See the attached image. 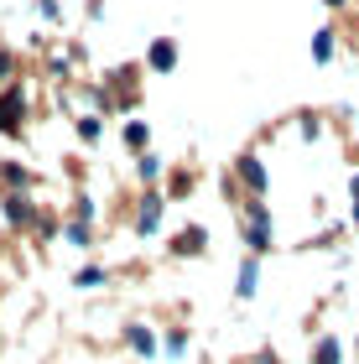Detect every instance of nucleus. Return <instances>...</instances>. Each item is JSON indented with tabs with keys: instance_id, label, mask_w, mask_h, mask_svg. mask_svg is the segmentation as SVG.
Wrapping results in <instances>:
<instances>
[{
	"instance_id": "f257e3e1",
	"label": "nucleus",
	"mask_w": 359,
	"mask_h": 364,
	"mask_svg": "<svg viewBox=\"0 0 359 364\" xmlns=\"http://www.w3.org/2000/svg\"><path fill=\"white\" fill-rule=\"evenodd\" d=\"M245 240H250V250H255V255H266V250H271V213H266V203H250Z\"/></svg>"
},
{
	"instance_id": "f03ea898",
	"label": "nucleus",
	"mask_w": 359,
	"mask_h": 364,
	"mask_svg": "<svg viewBox=\"0 0 359 364\" xmlns=\"http://www.w3.org/2000/svg\"><path fill=\"white\" fill-rule=\"evenodd\" d=\"M21 120H26V99H21V89H6L0 94V130L21 136Z\"/></svg>"
},
{
	"instance_id": "7ed1b4c3",
	"label": "nucleus",
	"mask_w": 359,
	"mask_h": 364,
	"mask_svg": "<svg viewBox=\"0 0 359 364\" xmlns=\"http://www.w3.org/2000/svg\"><path fill=\"white\" fill-rule=\"evenodd\" d=\"M203 240H208V229H203V224H188V229H177V240H172V255H203Z\"/></svg>"
},
{
	"instance_id": "20e7f679",
	"label": "nucleus",
	"mask_w": 359,
	"mask_h": 364,
	"mask_svg": "<svg viewBox=\"0 0 359 364\" xmlns=\"http://www.w3.org/2000/svg\"><path fill=\"white\" fill-rule=\"evenodd\" d=\"M161 208H167V198H161V193H146V198H141V213H136V229H141V235H151V229L161 224Z\"/></svg>"
},
{
	"instance_id": "39448f33",
	"label": "nucleus",
	"mask_w": 359,
	"mask_h": 364,
	"mask_svg": "<svg viewBox=\"0 0 359 364\" xmlns=\"http://www.w3.org/2000/svg\"><path fill=\"white\" fill-rule=\"evenodd\" d=\"M240 177H245V188H250V193L266 188V172H260V161H255V156H240Z\"/></svg>"
},
{
	"instance_id": "423d86ee",
	"label": "nucleus",
	"mask_w": 359,
	"mask_h": 364,
	"mask_svg": "<svg viewBox=\"0 0 359 364\" xmlns=\"http://www.w3.org/2000/svg\"><path fill=\"white\" fill-rule=\"evenodd\" d=\"M6 219H11V224H31V198L11 193V198H6Z\"/></svg>"
},
{
	"instance_id": "0eeeda50",
	"label": "nucleus",
	"mask_w": 359,
	"mask_h": 364,
	"mask_svg": "<svg viewBox=\"0 0 359 364\" xmlns=\"http://www.w3.org/2000/svg\"><path fill=\"white\" fill-rule=\"evenodd\" d=\"M125 338H130V349H136V354H151V349H156L151 328H141V323H130V333H125Z\"/></svg>"
},
{
	"instance_id": "6e6552de",
	"label": "nucleus",
	"mask_w": 359,
	"mask_h": 364,
	"mask_svg": "<svg viewBox=\"0 0 359 364\" xmlns=\"http://www.w3.org/2000/svg\"><path fill=\"white\" fill-rule=\"evenodd\" d=\"M344 359V349H338V338L328 333V338H318V354H313V364H338Z\"/></svg>"
},
{
	"instance_id": "1a4fd4ad",
	"label": "nucleus",
	"mask_w": 359,
	"mask_h": 364,
	"mask_svg": "<svg viewBox=\"0 0 359 364\" xmlns=\"http://www.w3.org/2000/svg\"><path fill=\"white\" fill-rule=\"evenodd\" d=\"M172 63H177V47H172V42H156V47H151V68H156V73H167Z\"/></svg>"
},
{
	"instance_id": "9d476101",
	"label": "nucleus",
	"mask_w": 359,
	"mask_h": 364,
	"mask_svg": "<svg viewBox=\"0 0 359 364\" xmlns=\"http://www.w3.org/2000/svg\"><path fill=\"white\" fill-rule=\"evenodd\" d=\"M255 281H260V266H255V260H245V266H240V296H255Z\"/></svg>"
},
{
	"instance_id": "9b49d317",
	"label": "nucleus",
	"mask_w": 359,
	"mask_h": 364,
	"mask_svg": "<svg viewBox=\"0 0 359 364\" xmlns=\"http://www.w3.org/2000/svg\"><path fill=\"white\" fill-rule=\"evenodd\" d=\"M125 146L141 156V146H146V125H141V120H130V125H125Z\"/></svg>"
},
{
	"instance_id": "f8f14e48",
	"label": "nucleus",
	"mask_w": 359,
	"mask_h": 364,
	"mask_svg": "<svg viewBox=\"0 0 359 364\" xmlns=\"http://www.w3.org/2000/svg\"><path fill=\"white\" fill-rule=\"evenodd\" d=\"M78 136H84V141H100V136H105L100 114H84V120H78Z\"/></svg>"
},
{
	"instance_id": "ddd939ff",
	"label": "nucleus",
	"mask_w": 359,
	"mask_h": 364,
	"mask_svg": "<svg viewBox=\"0 0 359 364\" xmlns=\"http://www.w3.org/2000/svg\"><path fill=\"white\" fill-rule=\"evenodd\" d=\"M136 172H141V177H156V172H161V161H156L151 151H141V156H136Z\"/></svg>"
},
{
	"instance_id": "4468645a",
	"label": "nucleus",
	"mask_w": 359,
	"mask_h": 364,
	"mask_svg": "<svg viewBox=\"0 0 359 364\" xmlns=\"http://www.w3.org/2000/svg\"><path fill=\"white\" fill-rule=\"evenodd\" d=\"M313 53H318V58H333V31H318V42H313Z\"/></svg>"
},
{
	"instance_id": "2eb2a0df",
	"label": "nucleus",
	"mask_w": 359,
	"mask_h": 364,
	"mask_svg": "<svg viewBox=\"0 0 359 364\" xmlns=\"http://www.w3.org/2000/svg\"><path fill=\"white\" fill-rule=\"evenodd\" d=\"M100 281H105V271H100V266H89V271H78V287H100Z\"/></svg>"
},
{
	"instance_id": "dca6fc26",
	"label": "nucleus",
	"mask_w": 359,
	"mask_h": 364,
	"mask_svg": "<svg viewBox=\"0 0 359 364\" xmlns=\"http://www.w3.org/2000/svg\"><path fill=\"white\" fill-rule=\"evenodd\" d=\"M349 193H354V213H359V172H354V182H349Z\"/></svg>"
},
{
	"instance_id": "f3484780",
	"label": "nucleus",
	"mask_w": 359,
	"mask_h": 364,
	"mask_svg": "<svg viewBox=\"0 0 359 364\" xmlns=\"http://www.w3.org/2000/svg\"><path fill=\"white\" fill-rule=\"evenodd\" d=\"M328 6H344V0H328Z\"/></svg>"
},
{
	"instance_id": "a211bd4d",
	"label": "nucleus",
	"mask_w": 359,
	"mask_h": 364,
	"mask_svg": "<svg viewBox=\"0 0 359 364\" xmlns=\"http://www.w3.org/2000/svg\"><path fill=\"white\" fill-rule=\"evenodd\" d=\"M260 364H276V359H260Z\"/></svg>"
}]
</instances>
